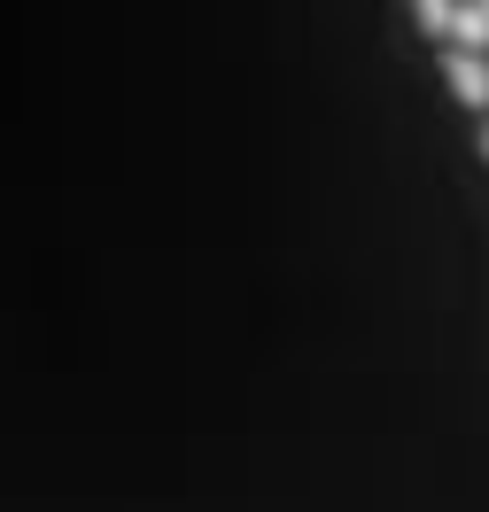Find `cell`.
<instances>
[{"label":"cell","instance_id":"obj_1","mask_svg":"<svg viewBox=\"0 0 489 512\" xmlns=\"http://www.w3.org/2000/svg\"><path fill=\"white\" fill-rule=\"evenodd\" d=\"M451 86H458V101H489V70L474 63V55H458V63H451Z\"/></svg>","mask_w":489,"mask_h":512}]
</instances>
